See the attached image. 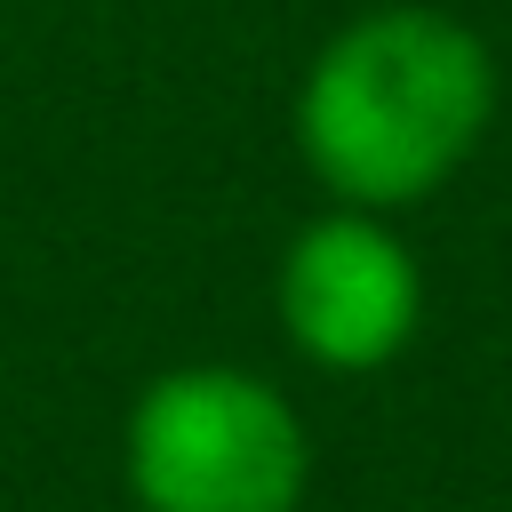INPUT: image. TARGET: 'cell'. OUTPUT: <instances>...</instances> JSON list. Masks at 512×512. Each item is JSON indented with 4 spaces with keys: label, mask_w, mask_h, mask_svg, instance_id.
I'll return each mask as SVG.
<instances>
[{
    "label": "cell",
    "mask_w": 512,
    "mask_h": 512,
    "mask_svg": "<svg viewBox=\"0 0 512 512\" xmlns=\"http://www.w3.org/2000/svg\"><path fill=\"white\" fill-rule=\"evenodd\" d=\"M304 480V424L264 376L168 368L128 416V488L144 512H296Z\"/></svg>",
    "instance_id": "cell-2"
},
{
    "label": "cell",
    "mask_w": 512,
    "mask_h": 512,
    "mask_svg": "<svg viewBox=\"0 0 512 512\" xmlns=\"http://www.w3.org/2000/svg\"><path fill=\"white\" fill-rule=\"evenodd\" d=\"M496 112V64L440 8H376L344 24L296 96L304 160L352 208L424 200L464 168Z\"/></svg>",
    "instance_id": "cell-1"
},
{
    "label": "cell",
    "mask_w": 512,
    "mask_h": 512,
    "mask_svg": "<svg viewBox=\"0 0 512 512\" xmlns=\"http://www.w3.org/2000/svg\"><path fill=\"white\" fill-rule=\"evenodd\" d=\"M416 256L360 208L296 232L280 264V320L320 368H384L416 336Z\"/></svg>",
    "instance_id": "cell-3"
}]
</instances>
